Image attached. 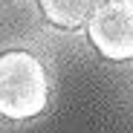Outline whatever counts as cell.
<instances>
[{
	"mask_svg": "<svg viewBox=\"0 0 133 133\" xmlns=\"http://www.w3.org/2000/svg\"><path fill=\"white\" fill-rule=\"evenodd\" d=\"M49 101V78L38 55L9 49L0 55V116L12 122L35 119Z\"/></svg>",
	"mask_w": 133,
	"mask_h": 133,
	"instance_id": "1",
	"label": "cell"
},
{
	"mask_svg": "<svg viewBox=\"0 0 133 133\" xmlns=\"http://www.w3.org/2000/svg\"><path fill=\"white\" fill-rule=\"evenodd\" d=\"M87 38L107 61L133 58V0H104L93 9Z\"/></svg>",
	"mask_w": 133,
	"mask_h": 133,
	"instance_id": "2",
	"label": "cell"
},
{
	"mask_svg": "<svg viewBox=\"0 0 133 133\" xmlns=\"http://www.w3.org/2000/svg\"><path fill=\"white\" fill-rule=\"evenodd\" d=\"M38 6L46 23L58 29H78L81 23L90 20L98 0H38Z\"/></svg>",
	"mask_w": 133,
	"mask_h": 133,
	"instance_id": "3",
	"label": "cell"
}]
</instances>
